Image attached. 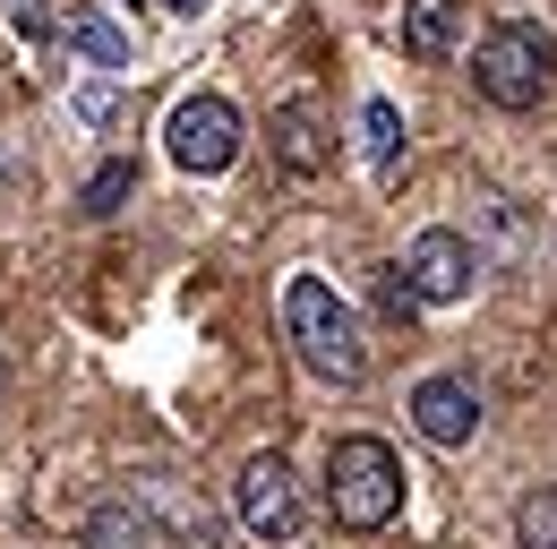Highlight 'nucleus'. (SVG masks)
<instances>
[{
    "label": "nucleus",
    "mask_w": 557,
    "mask_h": 549,
    "mask_svg": "<svg viewBox=\"0 0 557 549\" xmlns=\"http://www.w3.org/2000/svg\"><path fill=\"white\" fill-rule=\"evenodd\" d=\"M77 112H86V121H95V130H103V121H112V112H121V95H112V86H77Z\"/></svg>",
    "instance_id": "nucleus-16"
},
{
    "label": "nucleus",
    "mask_w": 557,
    "mask_h": 549,
    "mask_svg": "<svg viewBox=\"0 0 557 549\" xmlns=\"http://www.w3.org/2000/svg\"><path fill=\"white\" fill-rule=\"evenodd\" d=\"M404 52L412 61H446L455 44H463V0H404Z\"/></svg>",
    "instance_id": "nucleus-8"
},
{
    "label": "nucleus",
    "mask_w": 557,
    "mask_h": 549,
    "mask_svg": "<svg viewBox=\"0 0 557 549\" xmlns=\"http://www.w3.org/2000/svg\"><path fill=\"white\" fill-rule=\"evenodd\" d=\"M326 507L344 533H386L404 515V455L386 438H335L326 447Z\"/></svg>",
    "instance_id": "nucleus-2"
},
{
    "label": "nucleus",
    "mask_w": 557,
    "mask_h": 549,
    "mask_svg": "<svg viewBox=\"0 0 557 549\" xmlns=\"http://www.w3.org/2000/svg\"><path fill=\"white\" fill-rule=\"evenodd\" d=\"M472 86H481L497 112H541V95L557 86V35L532 26V17L488 26L481 52H472Z\"/></svg>",
    "instance_id": "nucleus-3"
},
{
    "label": "nucleus",
    "mask_w": 557,
    "mask_h": 549,
    "mask_svg": "<svg viewBox=\"0 0 557 549\" xmlns=\"http://www.w3.org/2000/svg\"><path fill=\"white\" fill-rule=\"evenodd\" d=\"M138 498H154V507H163V515H172V524H181V533H189L198 549H214V541H223L214 507H207V498H181V489H172L163 473H146V480H138Z\"/></svg>",
    "instance_id": "nucleus-11"
},
{
    "label": "nucleus",
    "mask_w": 557,
    "mask_h": 549,
    "mask_svg": "<svg viewBox=\"0 0 557 549\" xmlns=\"http://www.w3.org/2000/svg\"><path fill=\"white\" fill-rule=\"evenodd\" d=\"M275 137H283V163H292V172H318V163H326V146H318V121H309V103H283V112H275Z\"/></svg>",
    "instance_id": "nucleus-12"
},
{
    "label": "nucleus",
    "mask_w": 557,
    "mask_h": 549,
    "mask_svg": "<svg viewBox=\"0 0 557 549\" xmlns=\"http://www.w3.org/2000/svg\"><path fill=\"white\" fill-rule=\"evenodd\" d=\"M86 549H154L146 507H129V498H103V507L86 515Z\"/></svg>",
    "instance_id": "nucleus-10"
},
{
    "label": "nucleus",
    "mask_w": 557,
    "mask_h": 549,
    "mask_svg": "<svg viewBox=\"0 0 557 549\" xmlns=\"http://www.w3.org/2000/svg\"><path fill=\"white\" fill-rule=\"evenodd\" d=\"M404 292H412V301H429V309H446V301H472V283H481V249H472V241H463V232H446V223H437V232H420L412 249H404Z\"/></svg>",
    "instance_id": "nucleus-5"
},
{
    "label": "nucleus",
    "mask_w": 557,
    "mask_h": 549,
    "mask_svg": "<svg viewBox=\"0 0 557 549\" xmlns=\"http://www.w3.org/2000/svg\"><path fill=\"white\" fill-rule=\"evenodd\" d=\"M129 190H138V172H129V163H103V172H95V181H86V215H121V198H129Z\"/></svg>",
    "instance_id": "nucleus-15"
},
{
    "label": "nucleus",
    "mask_w": 557,
    "mask_h": 549,
    "mask_svg": "<svg viewBox=\"0 0 557 549\" xmlns=\"http://www.w3.org/2000/svg\"><path fill=\"white\" fill-rule=\"evenodd\" d=\"M163 146H172V163L181 172H232L240 163V112L223 103V95H189V103H172V121H163Z\"/></svg>",
    "instance_id": "nucleus-4"
},
{
    "label": "nucleus",
    "mask_w": 557,
    "mask_h": 549,
    "mask_svg": "<svg viewBox=\"0 0 557 549\" xmlns=\"http://www.w3.org/2000/svg\"><path fill=\"white\" fill-rule=\"evenodd\" d=\"M163 9H172V17H207L214 0H163Z\"/></svg>",
    "instance_id": "nucleus-17"
},
{
    "label": "nucleus",
    "mask_w": 557,
    "mask_h": 549,
    "mask_svg": "<svg viewBox=\"0 0 557 549\" xmlns=\"http://www.w3.org/2000/svg\"><path fill=\"white\" fill-rule=\"evenodd\" d=\"M360 155H369V172H377V181H395V172H404V112H395L386 95H369V103H360Z\"/></svg>",
    "instance_id": "nucleus-9"
},
{
    "label": "nucleus",
    "mask_w": 557,
    "mask_h": 549,
    "mask_svg": "<svg viewBox=\"0 0 557 549\" xmlns=\"http://www.w3.org/2000/svg\"><path fill=\"white\" fill-rule=\"evenodd\" d=\"M412 429L429 438V447H472L481 438V395L463 387V378H420L412 387Z\"/></svg>",
    "instance_id": "nucleus-7"
},
{
    "label": "nucleus",
    "mask_w": 557,
    "mask_h": 549,
    "mask_svg": "<svg viewBox=\"0 0 557 549\" xmlns=\"http://www.w3.org/2000/svg\"><path fill=\"white\" fill-rule=\"evenodd\" d=\"M283 335L300 352V369L326 378V387H360V378H369L360 309H351L335 283H318V274H292V283H283Z\"/></svg>",
    "instance_id": "nucleus-1"
},
{
    "label": "nucleus",
    "mask_w": 557,
    "mask_h": 549,
    "mask_svg": "<svg viewBox=\"0 0 557 549\" xmlns=\"http://www.w3.org/2000/svg\"><path fill=\"white\" fill-rule=\"evenodd\" d=\"M515 533H523V549H557V480H541V489L515 507Z\"/></svg>",
    "instance_id": "nucleus-14"
},
{
    "label": "nucleus",
    "mask_w": 557,
    "mask_h": 549,
    "mask_svg": "<svg viewBox=\"0 0 557 549\" xmlns=\"http://www.w3.org/2000/svg\"><path fill=\"white\" fill-rule=\"evenodd\" d=\"M232 507H240V533H258V541H292V533H300V489H292V464H283V455H249Z\"/></svg>",
    "instance_id": "nucleus-6"
},
{
    "label": "nucleus",
    "mask_w": 557,
    "mask_h": 549,
    "mask_svg": "<svg viewBox=\"0 0 557 549\" xmlns=\"http://www.w3.org/2000/svg\"><path fill=\"white\" fill-rule=\"evenodd\" d=\"M61 35H70V44L86 52V61H103V69H129V35H121V26H103V17H70Z\"/></svg>",
    "instance_id": "nucleus-13"
}]
</instances>
